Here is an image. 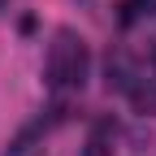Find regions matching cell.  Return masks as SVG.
I'll list each match as a JSON object with an SVG mask.
<instances>
[{
  "instance_id": "cell-1",
  "label": "cell",
  "mask_w": 156,
  "mask_h": 156,
  "mask_svg": "<svg viewBox=\"0 0 156 156\" xmlns=\"http://www.w3.org/2000/svg\"><path fill=\"white\" fill-rule=\"evenodd\" d=\"M87 74H91V56H87L83 35L61 26L48 44V87L52 91H83Z\"/></svg>"
},
{
  "instance_id": "cell-2",
  "label": "cell",
  "mask_w": 156,
  "mask_h": 156,
  "mask_svg": "<svg viewBox=\"0 0 156 156\" xmlns=\"http://www.w3.org/2000/svg\"><path fill=\"white\" fill-rule=\"evenodd\" d=\"M104 74H108V78H104L108 91H130V83H134V74H139V69L130 65V56H126V52H108Z\"/></svg>"
},
{
  "instance_id": "cell-3",
  "label": "cell",
  "mask_w": 156,
  "mask_h": 156,
  "mask_svg": "<svg viewBox=\"0 0 156 156\" xmlns=\"http://www.w3.org/2000/svg\"><path fill=\"white\" fill-rule=\"evenodd\" d=\"M126 95H130V104L139 113H156V74H134Z\"/></svg>"
},
{
  "instance_id": "cell-4",
  "label": "cell",
  "mask_w": 156,
  "mask_h": 156,
  "mask_svg": "<svg viewBox=\"0 0 156 156\" xmlns=\"http://www.w3.org/2000/svg\"><path fill=\"white\" fill-rule=\"evenodd\" d=\"M5 156H44V139H39V130H22V134L9 143Z\"/></svg>"
},
{
  "instance_id": "cell-5",
  "label": "cell",
  "mask_w": 156,
  "mask_h": 156,
  "mask_svg": "<svg viewBox=\"0 0 156 156\" xmlns=\"http://www.w3.org/2000/svg\"><path fill=\"white\" fill-rule=\"evenodd\" d=\"M83 156H113V147L104 143V134H95V139L87 143V152H83Z\"/></svg>"
}]
</instances>
